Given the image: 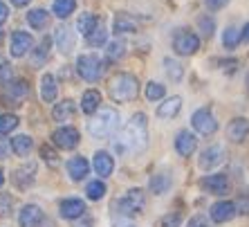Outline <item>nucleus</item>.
<instances>
[{"label": "nucleus", "instance_id": "1", "mask_svg": "<svg viewBox=\"0 0 249 227\" xmlns=\"http://www.w3.org/2000/svg\"><path fill=\"white\" fill-rule=\"evenodd\" d=\"M148 144V119L144 113H135L130 122L124 126L115 142V151L119 155L124 153H142Z\"/></svg>", "mask_w": 249, "mask_h": 227}, {"label": "nucleus", "instance_id": "2", "mask_svg": "<svg viewBox=\"0 0 249 227\" xmlns=\"http://www.w3.org/2000/svg\"><path fill=\"white\" fill-rule=\"evenodd\" d=\"M108 93H110L112 101L117 104H126V101H133L139 95V81L137 76L130 75V72H119L110 79V86H108Z\"/></svg>", "mask_w": 249, "mask_h": 227}, {"label": "nucleus", "instance_id": "3", "mask_svg": "<svg viewBox=\"0 0 249 227\" xmlns=\"http://www.w3.org/2000/svg\"><path fill=\"white\" fill-rule=\"evenodd\" d=\"M119 128V113L115 108H101L97 115L88 122V133L97 137V140H104V137H110Z\"/></svg>", "mask_w": 249, "mask_h": 227}, {"label": "nucleus", "instance_id": "4", "mask_svg": "<svg viewBox=\"0 0 249 227\" xmlns=\"http://www.w3.org/2000/svg\"><path fill=\"white\" fill-rule=\"evenodd\" d=\"M76 72L86 81H97L99 76L104 75V63L97 54H81L76 58Z\"/></svg>", "mask_w": 249, "mask_h": 227}, {"label": "nucleus", "instance_id": "5", "mask_svg": "<svg viewBox=\"0 0 249 227\" xmlns=\"http://www.w3.org/2000/svg\"><path fill=\"white\" fill-rule=\"evenodd\" d=\"M117 207H119V216H135L146 207V196L142 189H130L126 191L122 200H117Z\"/></svg>", "mask_w": 249, "mask_h": 227}, {"label": "nucleus", "instance_id": "6", "mask_svg": "<svg viewBox=\"0 0 249 227\" xmlns=\"http://www.w3.org/2000/svg\"><path fill=\"white\" fill-rule=\"evenodd\" d=\"M173 50L180 57H191V54H196L200 50V36L189 32V29H180L173 36Z\"/></svg>", "mask_w": 249, "mask_h": 227}, {"label": "nucleus", "instance_id": "7", "mask_svg": "<svg viewBox=\"0 0 249 227\" xmlns=\"http://www.w3.org/2000/svg\"><path fill=\"white\" fill-rule=\"evenodd\" d=\"M191 126L196 128L200 135H213L218 131V122H215L211 108H197L191 117Z\"/></svg>", "mask_w": 249, "mask_h": 227}, {"label": "nucleus", "instance_id": "8", "mask_svg": "<svg viewBox=\"0 0 249 227\" xmlns=\"http://www.w3.org/2000/svg\"><path fill=\"white\" fill-rule=\"evenodd\" d=\"M79 140H81V135H79V131H76L74 126H61L52 133L54 146L63 149V151H72V149H76V146H79Z\"/></svg>", "mask_w": 249, "mask_h": 227}, {"label": "nucleus", "instance_id": "9", "mask_svg": "<svg viewBox=\"0 0 249 227\" xmlns=\"http://www.w3.org/2000/svg\"><path fill=\"white\" fill-rule=\"evenodd\" d=\"M32 45H34L32 34L20 32V29H16V32L12 34V38H9V52H12V57H16V58L25 57V54L32 50Z\"/></svg>", "mask_w": 249, "mask_h": 227}, {"label": "nucleus", "instance_id": "10", "mask_svg": "<svg viewBox=\"0 0 249 227\" xmlns=\"http://www.w3.org/2000/svg\"><path fill=\"white\" fill-rule=\"evenodd\" d=\"M222 160H225V149H222L220 144H211V146H207V149L200 153L197 164H200V169L209 171V169H213V167H218Z\"/></svg>", "mask_w": 249, "mask_h": 227}, {"label": "nucleus", "instance_id": "11", "mask_svg": "<svg viewBox=\"0 0 249 227\" xmlns=\"http://www.w3.org/2000/svg\"><path fill=\"white\" fill-rule=\"evenodd\" d=\"M34 180H36V164L34 162L23 164V167H18L12 173V182L18 189H29V187L34 185Z\"/></svg>", "mask_w": 249, "mask_h": 227}, {"label": "nucleus", "instance_id": "12", "mask_svg": "<svg viewBox=\"0 0 249 227\" xmlns=\"http://www.w3.org/2000/svg\"><path fill=\"white\" fill-rule=\"evenodd\" d=\"M197 149V137L191 131H180L175 135V151L180 153L182 157H191Z\"/></svg>", "mask_w": 249, "mask_h": 227}, {"label": "nucleus", "instance_id": "13", "mask_svg": "<svg viewBox=\"0 0 249 227\" xmlns=\"http://www.w3.org/2000/svg\"><path fill=\"white\" fill-rule=\"evenodd\" d=\"M209 216H211V221H213V223H227V221H231L233 216H236V205H233L231 200H220V203L211 205V211H209Z\"/></svg>", "mask_w": 249, "mask_h": 227}, {"label": "nucleus", "instance_id": "14", "mask_svg": "<svg viewBox=\"0 0 249 227\" xmlns=\"http://www.w3.org/2000/svg\"><path fill=\"white\" fill-rule=\"evenodd\" d=\"M61 216L63 218H68V221H74V218H79V216H86V203H83L81 198H65L61 200Z\"/></svg>", "mask_w": 249, "mask_h": 227}, {"label": "nucleus", "instance_id": "15", "mask_svg": "<svg viewBox=\"0 0 249 227\" xmlns=\"http://www.w3.org/2000/svg\"><path fill=\"white\" fill-rule=\"evenodd\" d=\"M43 218L45 216H43V209L38 205H25L20 216H18V223H20V227H38Z\"/></svg>", "mask_w": 249, "mask_h": 227}, {"label": "nucleus", "instance_id": "16", "mask_svg": "<svg viewBox=\"0 0 249 227\" xmlns=\"http://www.w3.org/2000/svg\"><path fill=\"white\" fill-rule=\"evenodd\" d=\"M202 187L207 189L209 193H215V196H225L229 191V178L225 173H213L207 175L202 180Z\"/></svg>", "mask_w": 249, "mask_h": 227}, {"label": "nucleus", "instance_id": "17", "mask_svg": "<svg viewBox=\"0 0 249 227\" xmlns=\"http://www.w3.org/2000/svg\"><path fill=\"white\" fill-rule=\"evenodd\" d=\"M247 135H249V119L236 117V119L229 122V126H227V137L231 142H245Z\"/></svg>", "mask_w": 249, "mask_h": 227}, {"label": "nucleus", "instance_id": "18", "mask_svg": "<svg viewBox=\"0 0 249 227\" xmlns=\"http://www.w3.org/2000/svg\"><path fill=\"white\" fill-rule=\"evenodd\" d=\"M92 167L101 178H108V175L115 171V160H112L110 153L106 151H97L94 153V160H92Z\"/></svg>", "mask_w": 249, "mask_h": 227}, {"label": "nucleus", "instance_id": "19", "mask_svg": "<svg viewBox=\"0 0 249 227\" xmlns=\"http://www.w3.org/2000/svg\"><path fill=\"white\" fill-rule=\"evenodd\" d=\"M182 108V97H168V99H164V104L157 106V117L160 119H173L178 113H180Z\"/></svg>", "mask_w": 249, "mask_h": 227}, {"label": "nucleus", "instance_id": "20", "mask_svg": "<svg viewBox=\"0 0 249 227\" xmlns=\"http://www.w3.org/2000/svg\"><path fill=\"white\" fill-rule=\"evenodd\" d=\"M88 171H90V162L83 155H76L68 162V173L72 180H83L88 175Z\"/></svg>", "mask_w": 249, "mask_h": 227}, {"label": "nucleus", "instance_id": "21", "mask_svg": "<svg viewBox=\"0 0 249 227\" xmlns=\"http://www.w3.org/2000/svg\"><path fill=\"white\" fill-rule=\"evenodd\" d=\"M137 27H139V23L130 14H117L115 20H112L115 34H130V32H137Z\"/></svg>", "mask_w": 249, "mask_h": 227}, {"label": "nucleus", "instance_id": "22", "mask_svg": "<svg viewBox=\"0 0 249 227\" xmlns=\"http://www.w3.org/2000/svg\"><path fill=\"white\" fill-rule=\"evenodd\" d=\"M56 93H58L56 76L50 75V72H45V75L41 76V99L45 101V104H50V101L56 99Z\"/></svg>", "mask_w": 249, "mask_h": 227}, {"label": "nucleus", "instance_id": "23", "mask_svg": "<svg viewBox=\"0 0 249 227\" xmlns=\"http://www.w3.org/2000/svg\"><path fill=\"white\" fill-rule=\"evenodd\" d=\"M74 43H76V36H74V32H72L68 25L56 29V45H58V50H61L63 54L72 52V50H74Z\"/></svg>", "mask_w": 249, "mask_h": 227}, {"label": "nucleus", "instance_id": "24", "mask_svg": "<svg viewBox=\"0 0 249 227\" xmlns=\"http://www.w3.org/2000/svg\"><path fill=\"white\" fill-rule=\"evenodd\" d=\"M76 113V106L72 99H63V101H58L56 106H54V111H52V119L54 122H70L72 117H74Z\"/></svg>", "mask_w": 249, "mask_h": 227}, {"label": "nucleus", "instance_id": "25", "mask_svg": "<svg viewBox=\"0 0 249 227\" xmlns=\"http://www.w3.org/2000/svg\"><path fill=\"white\" fill-rule=\"evenodd\" d=\"M171 185H173V180H171L168 173H155L151 178V182H148V189H151L155 196H162V193H166L168 189H171Z\"/></svg>", "mask_w": 249, "mask_h": 227}, {"label": "nucleus", "instance_id": "26", "mask_svg": "<svg viewBox=\"0 0 249 227\" xmlns=\"http://www.w3.org/2000/svg\"><path fill=\"white\" fill-rule=\"evenodd\" d=\"M99 106H101V93H99V90H86V93H83V97H81L83 113L92 115V113L99 111Z\"/></svg>", "mask_w": 249, "mask_h": 227}, {"label": "nucleus", "instance_id": "27", "mask_svg": "<svg viewBox=\"0 0 249 227\" xmlns=\"http://www.w3.org/2000/svg\"><path fill=\"white\" fill-rule=\"evenodd\" d=\"M32 149H34V140H32L29 135H16V137L12 140V151L16 153L18 157L29 155Z\"/></svg>", "mask_w": 249, "mask_h": 227}, {"label": "nucleus", "instance_id": "28", "mask_svg": "<svg viewBox=\"0 0 249 227\" xmlns=\"http://www.w3.org/2000/svg\"><path fill=\"white\" fill-rule=\"evenodd\" d=\"M97 25H99V18L94 16V14H90V12L81 14V16H79V20H76V29H79L86 38L92 34L94 29H97Z\"/></svg>", "mask_w": 249, "mask_h": 227}, {"label": "nucleus", "instance_id": "29", "mask_svg": "<svg viewBox=\"0 0 249 227\" xmlns=\"http://www.w3.org/2000/svg\"><path fill=\"white\" fill-rule=\"evenodd\" d=\"M27 23L29 27H34V29H43L47 25V20H50V14L45 12V9H29L27 12Z\"/></svg>", "mask_w": 249, "mask_h": 227}, {"label": "nucleus", "instance_id": "30", "mask_svg": "<svg viewBox=\"0 0 249 227\" xmlns=\"http://www.w3.org/2000/svg\"><path fill=\"white\" fill-rule=\"evenodd\" d=\"M74 9H76V0H54V5H52L54 16H58V18L72 16Z\"/></svg>", "mask_w": 249, "mask_h": 227}, {"label": "nucleus", "instance_id": "31", "mask_svg": "<svg viewBox=\"0 0 249 227\" xmlns=\"http://www.w3.org/2000/svg\"><path fill=\"white\" fill-rule=\"evenodd\" d=\"M7 95H12V99H25L29 95V83L25 79H16L7 86Z\"/></svg>", "mask_w": 249, "mask_h": 227}, {"label": "nucleus", "instance_id": "32", "mask_svg": "<svg viewBox=\"0 0 249 227\" xmlns=\"http://www.w3.org/2000/svg\"><path fill=\"white\" fill-rule=\"evenodd\" d=\"M240 41H243V32H240V29L227 27L225 32H222V45H225L227 50H233Z\"/></svg>", "mask_w": 249, "mask_h": 227}, {"label": "nucleus", "instance_id": "33", "mask_svg": "<svg viewBox=\"0 0 249 227\" xmlns=\"http://www.w3.org/2000/svg\"><path fill=\"white\" fill-rule=\"evenodd\" d=\"M108 43V29L104 27V23H99L97 29H94L92 34L88 36V45H92V47H101Z\"/></svg>", "mask_w": 249, "mask_h": 227}, {"label": "nucleus", "instance_id": "34", "mask_svg": "<svg viewBox=\"0 0 249 227\" xmlns=\"http://www.w3.org/2000/svg\"><path fill=\"white\" fill-rule=\"evenodd\" d=\"M126 54V43L124 41H112L108 43V50H106V57H108V61H119V58Z\"/></svg>", "mask_w": 249, "mask_h": 227}, {"label": "nucleus", "instance_id": "35", "mask_svg": "<svg viewBox=\"0 0 249 227\" xmlns=\"http://www.w3.org/2000/svg\"><path fill=\"white\" fill-rule=\"evenodd\" d=\"M106 182L104 180H92L90 185H88V189H86V193H88V198L90 200H101L106 196Z\"/></svg>", "mask_w": 249, "mask_h": 227}, {"label": "nucleus", "instance_id": "36", "mask_svg": "<svg viewBox=\"0 0 249 227\" xmlns=\"http://www.w3.org/2000/svg\"><path fill=\"white\" fill-rule=\"evenodd\" d=\"M164 95H166V88L162 83H157V81L146 83V99L148 101H160V99H164Z\"/></svg>", "mask_w": 249, "mask_h": 227}, {"label": "nucleus", "instance_id": "37", "mask_svg": "<svg viewBox=\"0 0 249 227\" xmlns=\"http://www.w3.org/2000/svg\"><path fill=\"white\" fill-rule=\"evenodd\" d=\"M18 126V117L12 113H2L0 115V135H9Z\"/></svg>", "mask_w": 249, "mask_h": 227}, {"label": "nucleus", "instance_id": "38", "mask_svg": "<svg viewBox=\"0 0 249 227\" xmlns=\"http://www.w3.org/2000/svg\"><path fill=\"white\" fill-rule=\"evenodd\" d=\"M164 68H166V75L171 76L173 81H180L182 75H184L182 65L178 63V61H173V58H164Z\"/></svg>", "mask_w": 249, "mask_h": 227}, {"label": "nucleus", "instance_id": "39", "mask_svg": "<svg viewBox=\"0 0 249 227\" xmlns=\"http://www.w3.org/2000/svg\"><path fill=\"white\" fill-rule=\"evenodd\" d=\"M197 27H200V32H202L204 36H211L215 29V23L211 16H200L197 18Z\"/></svg>", "mask_w": 249, "mask_h": 227}, {"label": "nucleus", "instance_id": "40", "mask_svg": "<svg viewBox=\"0 0 249 227\" xmlns=\"http://www.w3.org/2000/svg\"><path fill=\"white\" fill-rule=\"evenodd\" d=\"M41 157L43 160H45L47 164H50V167H56L58 164V155H56V151H54L52 146H41Z\"/></svg>", "mask_w": 249, "mask_h": 227}, {"label": "nucleus", "instance_id": "41", "mask_svg": "<svg viewBox=\"0 0 249 227\" xmlns=\"http://www.w3.org/2000/svg\"><path fill=\"white\" fill-rule=\"evenodd\" d=\"M14 207V200L9 193H0V216H9Z\"/></svg>", "mask_w": 249, "mask_h": 227}, {"label": "nucleus", "instance_id": "42", "mask_svg": "<svg viewBox=\"0 0 249 227\" xmlns=\"http://www.w3.org/2000/svg\"><path fill=\"white\" fill-rule=\"evenodd\" d=\"M47 54H50V38H47V36H45V38H43V41H41V45H38V50H36V54H34V61H36V63H41V61H45V58H47Z\"/></svg>", "mask_w": 249, "mask_h": 227}, {"label": "nucleus", "instance_id": "43", "mask_svg": "<svg viewBox=\"0 0 249 227\" xmlns=\"http://www.w3.org/2000/svg\"><path fill=\"white\" fill-rule=\"evenodd\" d=\"M180 223H182L180 214H166L160 221V227H180Z\"/></svg>", "mask_w": 249, "mask_h": 227}, {"label": "nucleus", "instance_id": "44", "mask_svg": "<svg viewBox=\"0 0 249 227\" xmlns=\"http://www.w3.org/2000/svg\"><path fill=\"white\" fill-rule=\"evenodd\" d=\"M12 79H14V68L9 63H0V81L12 83Z\"/></svg>", "mask_w": 249, "mask_h": 227}, {"label": "nucleus", "instance_id": "45", "mask_svg": "<svg viewBox=\"0 0 249 227\" xmlns=\"http://www.w3.org/2000/svg\"><path fill=\"white\" fill-rule=\"evenodd\" d=\"M186 227H209V221L204 218V216L197 214V216H193L191 221H189V225H186Z\"/></svg>", "mask_w": 249, "mask_h": 227}, {"label": "nucleus", "instance_id": "46", "mask_svg": "<svg viewBox=\"0 0 249 227\" xmlns=\"http://www.w3.org/2000/svg\"><path fill=\"white\" fill-rule=\"evenodd\" d=\"M227 2H229V0H204V5H207L211 12H218V9H222Z\"/></svg>", "mask_w": 249, "mask_h": 227}, {"label": "nucleus", "instance_id": "47", "mask_svg": "<svg viewBox=\"0 0 249 227\" xmlns=\"http://www.w3.org/2000/svg\"><path fill=\"white\" fill-rule=\"evenodd\" d=\"M7 18H9V7H7L5 2H2V0H0V25L5 23Z\"/></svg>", "mask_w": 249, "mask_h": 227}, {"label": "nucleus", "instance_id": "48", "mask_svg": "<svg viewBox=\"0 0 249 227\" xmlns=\"http://www.w3.org/2000/svg\"><path fill=\"white\" fill-rule=\"evenodd\" d=\"M115 227H135V223H133V221H128L126 216H122L119 221H115Z\"/></svg>", "mask_w": 249, "mask_h": 227}, {"label": "nucleus", "instance_id": "49", "mask_svg": "<svg viewBox=\"0 0 249 227\" xmlns=\"http://www.w3.org/2000/svg\"><path fill=\"white\" fill-rule=\"evenodd\" d=\"M7 155V140L0 135V157H5Z\"/></svg>", "mask_w": 249, "mask_h": 227}, {"label": "nucleus", "instance_id": "50", "mask_svg": "<svg viewBox=\"0 0 249 227\" xmlns=\"http://www.w3.org/2000/svg\"><path fill=\"white\" fill-rule=\"evenodd\" d=\"M32 0H12V5H16V7H27Z\"/></svg>", "mask_w": 249, "mask_h": 227}, {"label": "nucleus", "instance_id": "51", "mask_svg": "<svg viewBox=\"0 0 249 227\" xmlns=\"http://www.w3.org/2000/svg\"><path fill=\"white\" fill-rule=\"evenodd\" d=\"M243 41H245V43H249V23L243 27Z\"/></svg>", "mask_w": 249, "mask_h": 227}, {"label": "nucleus", "instance_id": "52", "mask_svg": "<svg viewBox=\"0 0 249 227\" xmlns=\"http://www.w3.org/2000/svg\"><path fill=\"white\" fill-rule=\"evenodd\" d=\"M76 227H92V218H90V216H86V223H79Z\"/></svg>", "mask_w": 249, "mask_h": 227}, {"label": "nucleus", "instance_id": "53", "mask_svg": "<svg viewBox=\"0 0 249 227\" xmlns=\"http://www.w3.org/2000/svg\"><path fill=\"white\" fill-rule=\"evenodd\" d=\"M5 185V175H2V171H0V187Z\"/></svg>", "mask_w": 249, "mask_h": 227}, {"label": "nucleus", "instance_id": "54", "mask_svg": "<svg viewBox=\"0 0 249 227\" xmlns=\"http://www.w3.org/2000/svg\"><path fill=\"white\" fill-rule=\"evenodd\" d=\"M247 83H249V79H247Z\"/></svg>", "mask_w": 249, "mask_h": 227}]
</instances>
